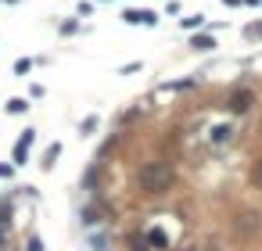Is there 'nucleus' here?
<instances>
[{
	"label": "nucleus",
	"instance_id": "nucleus-13",
	"mask_svg": "<svg viewBox=\"0 0 262 251\" xmlns=\"http://www.w3.org/2000/svg\"><path fill=\"white\" fill-rule=\"evenodd\" d=\"M94 130H97V115H90V118L83 122V133H94Z\"/></svg>",
	"mask_w": 262,
	"mask_h": 251
},
{
	"label": "nucleus",
	"instance_id": "nucleus-8",
	"mask_svg": "<svg viewBox=\"0 0 262 251\" xmlns=\"http://www.w3.org/2000/svg\"><path fill=\"white\" fill-rule=\"evenodd\" d=\"M25 108H29V101H25V97H11V101H8V111H11V115H22Z\"/></svg>",
	"mask_w": 262,
	"mask_h": 251
},
{
	"label": "nucleus",
	"instance_id": "nucleus-2",
	"mask_svg": "<svg viewBox=\"0 0 262 251\" xmlns=\"http://www.w3.org/2000/svg\"><path fill=\"white\" fill-rule=\"evenodd\" d=\"M251 104H255V90H248V87H237V90L227 97V108H230L234 115H244Z\"/></svg>",
	"mask_w": 262,
	"mask_h": 251
},
{
	"label": "nucleus",
	"instance_id": "nucleus-1",
	"mask_svg": "<svg viewBox=\"0 0 262 251\" xmlns=\"http://www.w3.org/2000/svg\"><path fill=\"white\" fill-rule=\"evenodd\" d=\"M137 180H140V187L147 190V194H162V190H169V183H172V169L165 161H147L144 169L137 173Z\"/></svg>",
	"mask_w": 262,
	"mask_h": 251
},
{
	"label": "nucleus",
	"instance_id": "nucleus-11",
	"mask_svg": "<svg viewBox=\"0 0 262 251\" xmlns=\"http://www.w3.org/2000/svg\"><path fill=\"white\" fill-rule=\"evenodd\" d=\"M205 22V15H191V18H183V29H198Z\"/></svg>",
	"mask_w": 262,
	"mask_h": 251
},
{
	"label": "nucleus",
	"instance_id": "nucleus-17",
	"mask_svg": "<svg viewBox=\"0 0 262 251\" xmlns=\"http://www.w3.org/2000/svg\"><path fill=\"white\" fill-rule=\"evenodd\" d=\"M223 4H230V8H237V4H244V0H223Z\"/></svg>",
	"mask_w": 262,
	"mask_h": 251
},
{
	"label": "nucleus",
	"instance_id": "nucleus-7",
	"mask_svg": "<svg viewBox=\"0 0 262 251\" xmlns=\"http://www.w3.org/2000/svg\"><path fill=\"white\" fill-rule=\"evenodd\" d=\"M58 154H61V144H51V147H47V154H43V169H51V165L58 161Z\"/></svg>",
	"mask_w": 262,
	"mask_h": 251
},
{
	"label": "nucleus",
	"instance_id": "nucleus-19",
	"mask_svg": "<svg viewBox=\"0 0 262 251\" xmlns=\"http://www.w3.org/2000/svg\"><path fill=\"white\" fill-rule=\"evenodd\" d=\"M255 180H258V183H262V165H258V173H255Z\"/></svg>",
	"mask_w": 262,
	"mask_h": 251
},
{
	"label": "nucleus",
	"instance_id": "nucleus-9",
	"mask_svg": "<svg viewBox=\"0 0 262 251\" xmlns=\"http://www.w3.org/2000/svg\"><path fill=\"white\" fill-rule=\"evenodd\" d=\"M147 240H151L155 247H165V244H169V237H165L162 230H151V233H147Z\"/></svg>",
	"mask_w": 262,
	"mask_h": 251
},
{
	"label": "nucleus",
	"instance_id": "nucleus-6",
	"mask_svg": "<svg viewBox=\"0 0 262 251\" xmlns=\"http://www.w3.org/2000/svg\"><path fill=\"white\" fill-rule=\"evenodd\" d=\"M129 251H151V240H147L144 233L137 237V233H129Z\"/></svg>",
	"mask_w": 262,
	"mask_h": 251
},
{
	"label": "nucleus",
	"instance_id": "nucleus-16",
	"mask_svg": "<svg viewBox=\"0 0 262 251\" xmlns=\"http://www.w3.org/2000/svg\"><path fill=\"white\" fill-rule=\"evenodd\" d=\"M11 176V165H0V180H8Z\"/></svg>",
	"mask_w": 262,
	"mask_h": 251
},
{
	"label": "nucleus",
	"instance_id": "nucleus-12",
	"mask_svg": "<svg viewBox=\"0 0 262 251\" xmlns=\"http://www.w3.org/2000/svg\"><path fill=\"white\" fill-rule=\"evenodd\" d=\"M83 223H86V226L97 223V208H86V212H83Z\"/></svg>",
	"mask_w": 262,
	"mask_h": 251
},
{
	"label": "nucleus",
	"instance_id": "nucleus-5",
	"mask_svg": "<svg viewBox=\"0 0 262 251\" xmlns=\"http://www.w3.org/2000/svg\"><path fill=\"white\" fill-rule=\"evenodd\" d=\"M191 47H194V51H212L215 39H212L208 32H194V36H191Z\"/></svg>",
	"mask_w": 262,
	"mask_h": 251
},
{
	"label": "nucleus",
	"instance_id": "nucleus-14",
	"mask_svg": "<svg viewBox=\"0 0 262 251\" xmlns=\"http://www.w3.org/2000/svg\"><path fill=\"white\" fill-rule=\"evenodd\" d=\"M248 36L255 39V36H262V25H248Z\"/></svg>",
	"mask_w": 262,
	"mask_h": 251
},
{
	"label": "nucleus",
	"instance_id": "nucleus-4",
	"mask_svg": "<svg viewBox=\"0 0 262 251\" xmlns=\"http://www.w3.org/2000/svg\"><path fill=\"white\" fill-rule=\"evenodd\" d=\"M36 144V133L32 130H25L22 137H18V144H15V165H25V158H29V147Z\"/></svg>",
	"mask_w": 262,
	"mask_h": 251
},
{
	"label": "nucleus",
	"instance_id": "nucleus-15",
	"mask_svg": "<svg viewBox=\"0 0 262 251\" xmlns=\"http://www.w3.org/2000/svg\"><path fill=\"white\" fill-rule=\"evenodd\" d=\"M29 251H43V244H40V240L32 237V240H29Z\"/></svg>",
	"mask_w": 262,
	"mask_h": 251
},
{
	"label": "nucleus",
	"instance_id": "nucleus-3",
	"mask_svg": "<svg viewBox=\"0 0 262 251\" xmlns=\"http://www.w3.org/2000/svg\"><path fill=\"white\" fill-rule=\"evenodd\" d=\"M122 18H126L129 25H158V15L147 11V8H126Z\"/></svg>",
	"mask_w": 262,
	"mask_h": 251
},
{
	"label": "nucleus",
	"instance_id": "nucleus-10",
	"mask_svg": "<svg viewBox=\"0 0 262 251\" xmlns=\"http://www.w3.org/2000/svg\"><path fill=\"white\" fill-rule=\"evenodd\" d=\"M29 72H32V61L29 58H18L15 61V75H29Z\"/></svg>",
	"mask_w": 262,
	"mask_h": 251
},
{
	"label": "nucleus",
	"instance_id": "nucleus-18",
	"mask_svg": "<svg viewBox=\"0 0 262 251\" xmlns=\"http://www.w3.org/2000/svg\"><path fill=\"white\" fill-rule=\"evenodd\" d=\"M4 240H8V230H0V244H4Z\"/></svg>",
	"mask_w": 262,
	"mask_h": 251
}]
</instances>
